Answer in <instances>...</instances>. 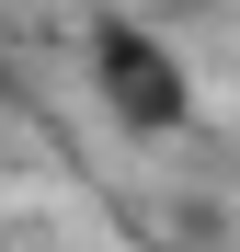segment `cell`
<instances>
[{
  "label": "cell",
  "instance_id": "cell-2",
  "mask_svg": "<svg viewBox=\"0 0 240 252\" xmlns=\"http://www.w3.org/2000/svg\"><path fill=\"white\" fill-rule=\"evenodd\" d=\"M137 252H194V241H137Z\"/></svg>",
  "mask_w": 240,
  "mask_h": 252
},
{
  "label": "cell",
  "instance_id": "cell-3",
  "mask_svg": "<svg viewBox=\"0 0 240 252\" xmlns=\"http://www.w3.org/2000/svg\"><path fill=\"white\" fill-rule=\"evenodd\" d=\"M114 12H126V0H114Z\"/></svg>",
  "mask_w": 240,
  "mask_h": 252
},
{
  "label": "cell",
  "instance_id": "cell-1",
  "mask_svg": "<svg viewBox=\"0 0 240 252\" xmlns=\"http://www.w3.org/2000/svg\"><path fill=\"white\" fill-rule=\"evenodd\" d=\"M92 92H103V115L126 126V138H183L194 126V69L160 46L137 12H103L92 23Z\"/></svg>",
  "mask_w": 240,
  "mask_h": 252
}]
</instances>
